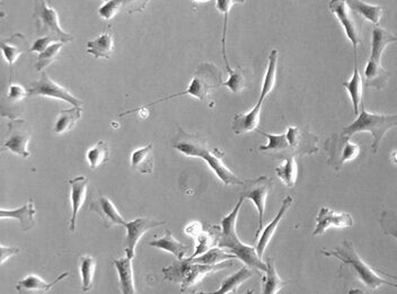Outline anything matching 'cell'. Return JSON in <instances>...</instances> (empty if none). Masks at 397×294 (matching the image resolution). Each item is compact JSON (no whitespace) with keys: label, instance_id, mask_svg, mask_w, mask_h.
Segmentation results:
<instances>
[{"label":"cell","instance_id":"obj_37","mask_svg":"<svg viewBox=\"0 0 397 294\" xmlns=\"http://www.w3.org/2000/svg\"><path fill=\"white\" fill-rule=\"evenodd\" d=\"M81 276L83 281V291L87 292L93 288V280H94L95 270H96V261L94 257L89 255H84L81 257Z\"/></svg>","mask_w":397,"mask_h":294},{"label":"cell","instance_id":"obj_49","mask_svg":"<svg viewBox=\"0 0 397 294\" xmlns=\"http://www.w3.org/2000/svg\"><path fill=\"white\" fill-rule=\"evenodd\" d=\"M102 1H110V0H102Z\"/></svg>","mask_w":397,"mask_h":294},{"label":"cell","instance_id":"obj_31","mask_svg":"<svg viewBox=\"0 0 397 294\" xmlns=\"http://www.w3.org/2000/svg\"><path fill=\"white\" fill-rule=\"evenodd\" d=\"M343 87L346 88L353 105L354 114L359 115L360 106L363 103V81L360 75L357 65L354 67L353 75L349 81H343Z\"/></svg>","mask_w":397,"mask_h":294},{"label":"cell","instance_id":"obj_1","mask_svg":"<svg viewBox=\"0 0 397 294\" xmlns=\"http://www.w3.org/2000/svg\"><path fill=\"white\" fill-rule=\"evenodd\" d=\"M173 148L177 152H182L188 157H196L201 158L207 162V165L211 168L212 172L216 174L218 179H221L225 185H244L245 181L239 179L238 176L229 169L223 164V152L219 149L211 148L209 143L202 138L201 135H191L186 132L182 127H179L177 135L172 140Z\"/></svg>","mask_w":397,"mask_h":294},{"label":"cell","instance_id":"obj_40","mask_svg":"<svg viewBox=\"0 0 397 294\" xmlns=\"http://www.w3.org/2000/svg\"><path fill=\"white\" fill-rule=\"evenodd\" d=\"M379 224L385 235L392 236L397 239V216L394 211H383L379 218Z\"/></svg>","mask_w":397,"mask_h":294},{"label":"cell","instance_id":"obj_11","mask_svg":"<svg viewBox=\"0 0 397 294\" xmlns=\"http://www.w3.org/2000/svg\"><path fill=\"white\" fill-rule=\"evenodd\" d=\"M31 137L32 133L26 121L22 119H11L9 123V139L1 150H9L17 156L30 158L31 152L27 150V146Z\"/></svg>","mask_w":397,"mask_h":294},{"label":"cell","instance_id":"obj_39","mask_svg":"<svg viewBox=\"0 0 397 294\" xmlns=\"http://www.w3.org/2000/svg\"><path fill=\"white\" fill-rule=\"evenodd\" d=\"M64 42H56L49 46L48 49L44 50L39 54L38 59L35 61V69L38 71H42L48 68L49 65L54 63L56 57L59 56L60 51L64 48Z\"/></svg>","mask_w":397,"mask_h":294},{"label":"cell","instance_id":"obj_18","mask_svg":"<svg viewBox=\"0 0 397 294\" xmlns=\"http://www.w3.org/2000/svg\"><path fill=\"white\" fill-rule=\"evenodd\" d=\"M71 187V219H70V231H75L77 226V216L83 206L87 196V189H89V179L84 176H78L75 179H70Z\"/></svg>","mask_w":397,"mask_h":294},{"label":"cell","instance_id":"obj_38","mask_svg":"<svg viewBox=\"0 0 397 294\" xmlns=\"http://www.w3.org/2000/svg\"><path fill=\"white\" fill-rule=\"evenodd\" d=\"M237 3H244V0H217V9L223 15V31L221 46H223V60H225L227 71H231L233 68L229 65L228 60H227V54H226V33H227V26H228L229 11H231V7Z\"/></svg>","mask_w":397,"mask_h":294},{"label":"cell","instance_id":"obj_9","mask_svg":"<svg viewBox=\"0 0 397 294\" xmlns=\"http://www.w3.org/2000/svg\"><path fill=\"white\" fill-rule=\"evenodd\" d=\"M325 150L328 152V165L336 170L343 167L346 162L356 159L360 154V147L353 143L350 137L341 132L333 135L325 141Z\"/></svg>","mask_w":397,"mask_h":294},{"label":"cell","instance_id":"obj_22","mask_svg":"<svg viewBox=\"0 0 397 294\" xmlns=\"http://www.w3.org/2000/svg\"><path fill=\"white\" fill-rule=\"evenodd\" d=\"M68 275H69V273H64L61 275L58 276L51 283H46L40 276L31 274V275H27L26 278H23V280L19 282V284L16 285V290L17 292L23 294L46 293V292L50 291L58 282L67 278Z\"/></svg>","mask_w":397,"mask_h":294},{"label":"cell","instance_id":"obj_47","mask_svg":"<svg viewBox=\"0 0 397 294\" xmlns=\"http://www.w3.org/2000/svg\"><path fill=\"white\" fill-rule=\"evenodd\" d=\"M392 160L394 164H397V152H392Z\"/></svg>","mask_w":397,"mask_h":294},{"label":"cell","instance_id":"obj_29","mask_svg":"<svg viewBox=\"0 0 397 294\" xmlns=\"http://www.w3.org/2000/svg\"><path fill=\"white\" fill-rule=\"evenodd\" d=\"M132 169L137 170L141 174H153L154 156L153 145L148 143L144 148L138 149L131 154Z\"/></svg>","mask_w":397,"mask_h":294},{"label":"cell","instance_id":"obj_28","mask_svg":"<svg viewBox=\"0 0 397 294\" xmlns=\"http://www.w3.org/2000/svg\"><path fill=\"white\" fill-rule=\"evenodd\" d=\"M353 13L359 14L363 19L373 24L378 25L381 22L384 9L381 6L371 5L363 0H344Z\"/></svg>","mask_w":397,"mask_h":294},{"label":"cell","instance_id":"obj_12","mask_svg":"<svg viewBox=\"0 0 397 294\" xmlns=\"http://www.w3.org/2000/svg\"><path fill=\"white\" fill-rule=\"evenodd\" d=\"M29 96H44V98H56V100H65L73 106L81 107L84 103L78 100L70 94L66 88L56 84V81L52 80L51 77L48 73H42L39 80L33 81L29 88Z\"/></svg>","mask_w":397,"mask_h":294},{"label":"cell","instance_id":"obj_4","mask_svg":"<svg viewBox=\"0 0 397 294\" xmlns=\"http://www.w3.org/2000/svg\"><path fill=\"white\" fill-rule=\"evenodd\" d=\"M321 253L324 254L325 256L336 257L338 261H341L342 264L350 266L351 270L353 271L354 274L357 275L360 281L367 286L368 289L375 291V290L378 289V288L383 285H391L397 288V284L392 283V282L387 281L385 278H381L367 263L363 262L361 257L358 255L354 243L352 241H343L334 251H328L322 249Z\"/></svg>","mask_w":397,"mask_h":294},{"label":"cell","instance_id":"obj_16","mask_svg":"<svg viewBox=\"0 0 397 294\" xmlns=\"http://www.w3.org/2000/svg\"><path fill=\"white\" fill-rule=\"evenodd\" d=\"M352 226H353V219L351 214L336 212L322 206L316 218V227L313 232V236H322L330 228H351Z\"/></svg>","mask_w":397,"mask_h":294},{"label":"cell","instance_id":"obj_17","mask_svg":"<svg viewBox=\"0 0 397 294\" xmlns=\"http://www.w3.org/2000/svg\"><path fill=\"white\" fill-rule=\"evenodd\" d=\"M89 211L99 214L101 221L106 229H110L114 226L126 224L124 219L122 218L121 214H119L116 205L113 204L112 201L104 195H99V199L91 203Z\"/></svg>","mask_w":397,"mask_h":294},{"label":"cell","instance_id":"obj_8","mask_svg":"<svg viewBox=\"0 0 397 294\" xmlns=\"http://www.w3.org/2000/svg\"><path fill=\"white\" fill-rule=\"evenodd\" d=\"M33 19L36 25V34L40 38L50 36L59 42L68 43L75 40L71 34L65 32L60 26L59 16L56 9L49 6L46 0H35Z\"/></svg>","mask_w":397,"mask_h":294},{"label":"cell","instance_id":"obj_5","mask_svg":"<svg viewBox=\"0 0 397 294\" xmlns=\"http://www.w3.org/2000/svg\"><path fill=\"white\" fill-rule=\"evenodd\" d=\"M397 42V36L387 32L383 27L376 26L371 38V54L365 69L366 86L376 90H384L391 73L381 67V56L388 44Z\"/></svg>","mask_w":397,"mask_h":294},{"label":"cell","instance_id":"obj_42","mask_svg":"<svg viewBox=\"0 0 397 294\" xmlns=\"http://www.w3.org/2000/svg\"><path fill=\"white\" fill-rule=\"evenodd\" d=\"M121 11L122 5L120 3V0H110V1H106V4L99 9V15L103 19L109 21V19L116 17L118 13H120Z\"/></svg>","mask_w":397,"mask_h":294},{"label":"cell","instance_id":"obj_6","mask_svg":"<svg viewBox=\"0 0 397 294\" xmlns=\"http://www.w3.org/2000/svg\"><path fill=\"white\" fill-rule=\"evenodd\" d=\"M395 127H397V114L383 115V114L369 113L363 107L357 120L344 127L341 133L351 138L352 135L359 132H371L373 138L371 150L373 154H377L385 135L389 130Z\"/></svg>","mask_w":397,"mask_h":294},{"label":"cell","instance_id":"obj_35","mask_svg":"<svg viewBox=\"0 0 397 294\" xmlns=\"http://www.w3.org/2000/svg\"><path fill=\"white\" fill-rule=\"evenodd\" d=\"M276 173L288 187H295L298 176V166L295 157H287L283 160V164L276 167Z\"/></svg>","mask_w":397,"mask_h":294},{"label":"cell","instance_id":"obj_7","mask_svg":"<svg viewBox=\"0 0 397 294\" xmlns=\"http://www.w3.org/2000/svg\"><path fill=\"white\" fill-rule=\"evenodd\" d=\"M223 73L213 63H201L194 73V78L191 80L188 90L179 93V94L171 95L169 98H161L157 102L151 103L147 106H153L157 103L172 100L179 96H184V95H190L202 102L210 104L212 100V92L217 90L218 87L223 86Z\"/></svg>","mask_w":397,"mask_h":294},{"label":"cell","instance_id":"obj_10","mask_svg":"<svg viewBox=\"0 0 397 294\" xmlns=\"http://www.w3.org/2000/svg\"><path fill=\"white\" fill-rule=\"evenodd\" d=\"M244 191L239 196L244 197L245 200H250L254 203L258 212V228L255 233V238L260 236L264 227V212H266V199L268 193L271 192L274 184L268 176H260L258 179L245 181Z\"/></svg>","mask_w":397,"mask_h":294},{"label":"cell","instance_id":"obj_25","mask_svg":"<svg viewBox=\"0 0 397 294\" xmlns=\"http://www.w3.org/2000/svg\"><path fill=\"white\" fill-rule=\"evenodd\" d=\"M113 265L116 266V272L120 278V288L124 294H134L136 286H134V270H132V258L126 256L124 258L113 259Z\"/></svg>","mask_w":397,"mask_h":294},{"label":"cell","instance_id":"obj_30","mask_svg":"<svg viewBox=\"0 0 397 294\" xmlns=\"http://www.w3.org/2000/svg\"><path fill=\"white\" fill-rule=\"evenodd\" d=\"M266 271L264 272L263 283H262V293L276 294L287 284L283 281L276 272V263L271 257H268L266 261Z\"/></svg>","mask_w":397,"mask_h":294},{"label":"cell","instance_id":"obj_44","mask_svg":"<svg viewBox=\"0 0 397 294\" xmlns=\"http://www.w3.org/2000/svg\"><path fill=\"white\" fill-rule=\"evenodd\" d=\"M56 42H59V41L50 38V36H42V38H39L38 40L35 41L33 46L30 48V52H39V53H41V52L48 49L49 46H51V44L56 43Z\"/></svg>","mask_w":397,"mask_h":294},{"label":"cell","instance_id":"obj_2","mask_svg":"<svg viewBox=\"0 0 397 294\" xmlns=\"http://www.w3.org/2000/svg\"><path fill=\"white\" fill-rule=\"evenodd\" d=\"M244 200V197L239 196L238 202L236 203L231 214L221 220V227L219 228L217 235V246L221 248L227 249L229 253L235 255L239 261H242L245 265L250 266L253 270L266 272V263L258 256L256 248L252 246L245 245L237 236V218Z\"/></svg>","mask_w":397,"mask_h":294},{"label":"cell","instance_id":"obj_24","mask_svg":"<svg viewBox=\"0 0 397 294\" xmlns=\"http://www.w3.org/2000/svg\"><path fill=\"white\" fill-rule=\"evenodd\" d=\"M87 52L96 59H110L114 49L113 30L105 31L95 40L87 42Z\"/></svg>","mask_w":397,"mask_h":294},{"label":"cell","instance_id":"obj_43","mask_svg":"<svg viewBox=\"0 0 397 294\" xmlns=\"http://www.w3.org/2000/svg\"><path fill=\"white\" fill-rule=\"evenodd\" d=\"M151 0H120L122 5V11H128L129 14L141 13L145 11Z\"/></svg>","mask_w":397,"mask_h":294},{"label":"cell","instance_id":"obj_13","mask_svg":"<svg viewBox=\"0 0 397 294\" xmlns=\"http://www.w3.org/2000/svg\"><path fill=\"white\" fill-rule=\"evenodd\" d=\"M328 9L331 13L336 15L338 22L341 23L343 26L344 32H346V38H349L354 49V57L357 54V48L361 42L360 38L359 27H358L357 22L352 15L351 9L349 6L346 5L344 0H331L328 4Z\"/></svg>","mask_w":397,"mask_h":294},{"label":"cell","instance_id":"obj_45","mask_svg":"<svg viewBox=\"0 0 397 294\" xmlns=\"http://www.w3.org/2000/svg\"><path fill=\"white\" fill-rule=\"evenodd\" d=\"M29 96V92L21 85L11 84L9 90V98L11 102H21Z\"/></svg>","mask_w":397,"mask_h":294},{"label":"cell","instance_id":"obj_20","mask_svg":"<svg viewBox=\"0 0 397 294\" xmlns=\"http://www.w3.org/2000/svg\"><path fill=\"white\" fill-rule=\"evenodd\" d=\"M293 202V197H285V199L282 200L281 208H280L279 212L276 214V218H273V220L268 224V227H266V229L262 230V235H261L260 241H258V246L255 247L261 258L263 256L266 247H268V243L271 241L274 232L276 231V228L279 226L280 222L282 221V219L285 218L289 209L291 208Z\"/></svg>","mask_w":397,"mask_h":294},{"label":"cell","instance_id":"obj_19","mask_svg":"<svg viewBox=\"0 0 397 294\" xmlns=\"http://www.w3.org/2000/svg\"><path fill=\"white\" fill-rule=\"evenodd\" d=\"M263 100L264 98H258V104L250 112L235 115L233 125H231L233 132L239 135L258 130V125H260L261 108H262Z\"/></svg>","mask_w":397,"mask_h":294},{"label":"cell","instance_id":"obj_41","mask_svg":"<svg viewBox=\"0 0 397 294\" xmlns=\"http://www.w3.org/2000/svg\"><path fill=\"white\" fill-rule=\"evenodd\" d=\"M228 73V80L223 83V86L228 87L233 94L242 93L245 88V76L242 68L238 67L236 69H233Z\"/></svg>","mask_w":397,"mask_h":294},{"label":"cell","instance_id":"obj_15","mask_svg":"<svg viewBox=\"0 0 397 294\" xmlns=\"http://www.w3.org/2000/svg\"><path fill=\"white\" fill-rule=\"evenodd\" d=\"M165 221H157L151 218H138L134 221L126 222L124 227L126 229V256L134 258V251L140 239L145 233L154 228L161 227Z\"/></svg>","mask_w":397,"mask_h":294},{"label":"cell","instance_id":"obj_32","mask_svg":"<svg viewBox=\"0 0 397 294\" xmlns=\"http://www.w3.org/2000/svg\"><path fill=\"white\" fill-rule=\"evenodd\" d=\"M253 275H254L253 268L245 265L238 272L235 273V274L229 276V278H225L221 288H219L218 291H216V293H235V292H237V289H238L239 286L242 285L247 280H250Z\"/></svg>","mask_w":397,"mask_h":294},{"label":"cell","instance_id":"obj_48","mask_svg":"<svg viewBox=\"0 0 397 294\" xmlns=\"http://www.w3.org/2000/svg\"><path fill=\"white\" fill-rule=\"evenodd\" d=\"M383 274H385V275L388 276V278H393V280H396L397 281V276L391 275V274H388V273L386 272H383Z\"/></svg>","mask_w":397,"mask_h":294},{"label":"cell","instance_id":"obj_27","mask_svg":"<svg viewBox=\"0 0 397 294\" xmlns=\"http://www.w3.org/2000/svg\"><path fill=\"white\" fill-rule=\"evenodd\" d=\"M149 245H151V247H156V248L161 249V251H167V253H171V254L174 255L177 259L184 258L186 255L188 254L189 249H190L189 246L183 245L182 243L175 239L172 232L169 231V230H166L164 237L151 241Z\"/></svg>","mask_w":397,"mask_h":294},{"label":"cell","instance_id":"obj_36","mask_svg":"<svg viewBox=\"0 0 397 294\" xmlns=\"http://www.w3.org/2000/svg\"><path fill=\"white\" fill-rule=\"evenodd\" d=\"M109 145L105 141H99L87 152L86 158L91 169L95 170L104 165L109 160Z\"/></svg>","mask_w":397,"mask_h":294},{"label":"cell","instance_id":"obj_3","mask_svg":"<svg viewBox=\"0 0 397 294\" xmlns=\"http://www.w3.org/2000/svg\"><path fill=\"white\" fill-rule=\"evenodd\" d=\"M231 266H233L231 261H226L221 264L207 265L192 262L191 258H183L179 259V262H175L169 268H164L163 275L166 281L180 283L181 291L188 292L198 285L203 280L204 276L210 273L218 272Z\"/></svg>","mask_w":397,"mask_h":294},{"label":"cell","instance_id":"obj_33","mask_svg":"<svg viewBox=\"0 0 397 294\" xmlns=\"http://www.w3.org/2000/svg\"><path fill=\"white\" fill-rule=\"evenodd\" d=\"M81 117V107L79 106H74L73 108L60 112L59 116L56 117V123H54V133L62 135V133L69 132Z\"/></svg>","mask_w":397,"mask_h":294},{"label":"cell","instance_id":"obj_14","mask_svg":"<svg viewBox=\"0 0 397 294\" xmlns=\"http://www.w3.org/2000/svg\"><path fill=\"white\" fill-rule=\"evenodd\" d=\"M288 143H289L290 154L295 156H306V154H316L318 152V139L316 135L309 132L308 130L298 129L297 127H288Z\"/></svg>","mask_w":397,"mask_h":294},{"label":"cell","instance_id":"obj_46","mask_svg":"<svg viewBox=\"0 0 397 294\" xmlns=\"http://www.w3.org/2000/svg\"><path fill=\"white\" fill-rule=\"evenodd\" d=\"M19 248L17 247H6V246L1 245V258H0V262L1 264L6 262V259L9 258V257L14 256V255L19 254Z\"/></svg>","mask_w":397,"mask_h":294},{"label":"cell","instance_id":"obj_23","mask_svg":"<svg viewBox=\"0 0 397 294\" xmlns=\"http://www.w3.org/2000/svg\"><path fill=\"white\" fill-rule=\"evenodd\" d=\"M35 214H36V209H35L34 202H33V200H30V202L23 205L22 208L16 209V210L1 209L0 218L19 220V224H21V229L23 231H30L35 226Z\"/></svg>","mask_w":397,"mask_h":294},{"label":"cell","instance_id":"obj_21","mask_svg":"<svg viewBox=\"0 0 397 294\" xmlns=\"http://www.w3.org/2000/svg\"><path fill=\"white\" fill-rule=\"evenodd\" d=\"M1 51L9 67H11L21 57V54L30 51L29 41L22 33H15L11 38L1 41Z\"/></svg>","mask_w":397,"mask_h":294},{"label":"cell","instance_id":"obj_26","mask_svg":"<svg viewBox=\"0 0 397 294\" xmlns=\"http://www.w3.org/2000/svg\"><path fill=\"white\" fill-rule=\"evenodd\" d=\"M260 135H264L268 138V142L266 146L260 147V152H264L268 156H273L274 158H280V154H283V159L287 157H291L290 154L289 143H288L287 135H271V133L263 132L258 130Z\"/></svg>","mask_w":397,"mask_h":294},{"label":"cell","instance_id":"obj_34","mask_svg":"<svg viewBox=\"0 0 397 294\" xmlns=\"http://www.w3.org/2000/svg\"><path fill=\"white\" fill-rule=\"evenodd\" d=\"M190 258L192 259V262L198 263V264L216 265L221 264L226 261H233L237 257L229 251H223V248H221V247H216V248H210L200 256L194 257V258L190 257Z\"/></svg>","mask_w":397,"mask_h":294}]
</instances>
